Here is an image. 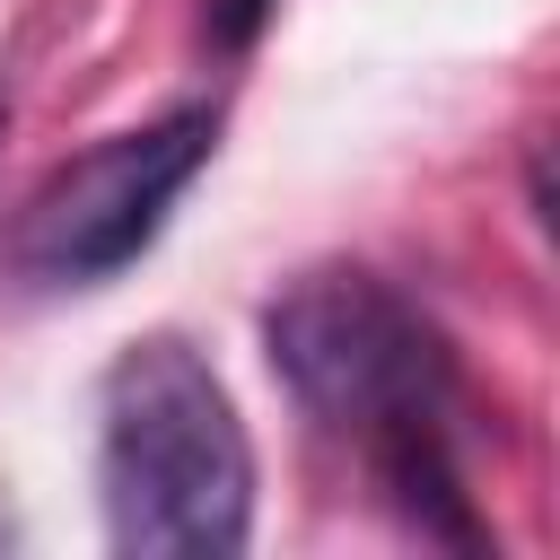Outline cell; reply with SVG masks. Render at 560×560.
Instances as JSON below:
<instances>
[{
	"instance_id": "obj_4",
	"label": "cell",
	"mask_w": 560,
	"mask_h": 560,
	"mask_svg": "<svg viewBox=\"0 0 560 560\" xmlns=\"http://www.w3.org/2000/svg\"><path fill=\"white\" fill-rule=\"evenodd\" d=\"M262 9H271V0H210V44H228V52H236V44H254Z\"/></svg>"
},
{
	"instance_id": "obj_2",
	"label": "cell",
	"mask_w": 560,
	"mask_h": 560,
	"mask_svg": "<svg viewBox=\"0 0 560 560\" xmlns=\"http://www.w3.org/2000/svg\"><path fill=\"white\" fill-rule=\"evenodd\" d=\"M262 350L280 368V385L341 438H359L368 455L385 438H420L446 429L455 402V359L429 332V315L411 298H394L376 271H306L271 298L262 315Z\"/></svg>"
},
{
	"instance_id": "obj_1",
	"label": "cell",
	"mask_w": 560,
	"mask_h": 560,
	"mask_svg": "<svg viewBox=\"0 0 560 560\" xmlns=\"http://www.w3.org/2000/svg\"><path fill=\"white\" fill-rule=\"evenodd\" d=\"M96 481L105 534L131 560H228L254 534V446L219 368L149 332L105 368L96 402Z\"/></svg>"
},
{
	"instance_id": "obj_3",
	"label": "cell",
	"mask_w": 560,
	"mask_h": 560,
	"mask_svg": "<svg viewBox=\"0 0 560 560\" xmlns=\"http://www.w3.org/2000/svg\"><path fill=\"white\" fill-rule=\"evenodd\" d=\"M210 140H219V122H210L201 105H184V114H166V122H140V131H114V140L61 158V166L26 192L18 228H9L18 271H26V280L88 289V280H114L122 262H140V245L166 228L175 192L201 175Z\"/></svg>"
}]
</instances>
